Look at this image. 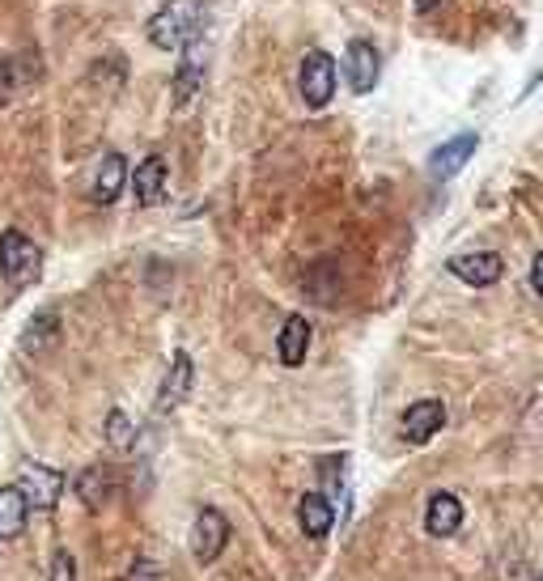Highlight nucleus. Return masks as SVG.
<instances>
[{
  "label": "nucleus",
  "instance_id": "f257e3e1",
  "mask_svg": "<svg viewBox=\"0 0 543 581\" xmlns=\"http://www.w3.org/2000/svg\"><path fill=\"white\" fill-rule=\"evenodd\" d=\"M204 35V9L200 0H166L149 17V43L161 51H188Z\"/></svg>",
  "mask_w": 543,
  "mask_h": 581
},
{
  "label": "nucleus",
  "instance_id": "f03ea898",
  "mask_svg": "<svg viewBox=\"0 0 543 581\" xmlns=\"http://www.w3.org/2000/svg\"><path fill=\"white\" fill-rule=\"evenodd\" d=\"M0 271H4V280H9L13 289H26V285L39 280L43 251L26 238V233L4 230L0 233Z\"/></svg>",
  "mask_w": 543,
  "mask_h": 581
},
{
  "label": "nucleus",
  "instance_id": "7ed1b4c3",
  "mask_svg": "<svg viewBox=\"0 0 543 581\" xmlns=\"http://www.w3.org/2000/svg\"><path fill=\"white\" fill-rule=\"evenodd\" d=\"M298 85H302V98H306V107L314 111H323L331 98H336V60L327 56V51H306V60H302V73H298Z\"/></svg>",
  "mask_w": 543,
  "mask_h": 581
},
{
  "label": "nucleus",
  "instance_id": "20e7f679",
  "mask_svg": "<svg viewBox=\"0 0 543 581\" xmlns=\"http://www.w3.org/2000/svg\"><path fill=\"white\" fill-rule=\"evenodd\" d=\"M230 543V522L217 509H200L192 522V556L200 565H213Z\"/></svg>",
  "mask_w": 543,
  "mask_h": 581
},
{
  "label": "nucleus",
  "instance_id": "39448f33",
  "mask_svg": "<svg viewBox=\"0 0 543 581\" xmlns=\"http://www.w3.org/2000/svg\"><path fill=\"white\" fill-rule=\"evenodd\" d=\"M378 73H383V56L370 39H352L349 56H345V77H349L352 94H370L378 85Z\"/></svg>",
  "mask_w": 543,
  "mask_h": 581
},
{
  "label": "nucleus",
  "instance_id": "423d86ee",
  "mask_svg": "<svg viewBox=\"0 0 543 581\" xmlns=\"http://www.w3.org/2000/svg\"><path fill=\"white\" fill-rule=\"evenodd\" d=\"M188 390H192V356L179 349L170 356V370H166L161 390H157V416H170L188 399Z\"/></svg>",
  "mask_w": 543,
  "mask_h": 581
},
{
  "label": "nucleus",
  "instance_id": "0eeeda50",
  "mask_svg": "<svg viewBox=\"0 0 543 581\" xmlns=\"http://www.w3.org/2000/svg\"><path fill=\"white\" fill-rule=\"evenodd\" d=\"M170 187V166H166V157H145L136 170H132V195H136V204L141 208H154L161 204V195Z\"/></svg>",
  "mask_w": 543,
  "mask_h": 581
},
{
  "label": "nucleus",
  "instance_id": "6e6552de",
  "mask_svg": "<svg viewBox=\"0 0 543 581\" xmlns=\"http://www.w3.org/2000/svg\"><path fill=\"white\" fill-rule=\"evenodd\" d=\"M442 425H446V408H442V399H417V403L403 412V441L425 446Z\"/></svg>",
  "mask_w": 543,
  "mask_h": 581
},
{
  "label": "nucleus",
  "instance_id": "1a4fd4ad",
  "mask_svg": "<svg viewBox=\"0 0 543 581\" xmlns=\"http://www.w3.org/2000/svg\"><path fill=\"white\" fill-rule=\"evenodd\" d=\"M306 352H311V318L306 314H289L280 336H276V356H280V365L298 370L306 361Z\"/></svg>",
  "mask_w": 543,
  "mask_h": 581
},
{
  "label": "nucleus",
  "instance_id": "9d476101",
  "mask_svg": "<svg viewBox=\"0 0 543 581\" xmlns=\"http://www.w3.org/2000/svg\"><path fill=\"white\" fill-rule=\"evenodd\" d=\"M450 271L463 280V285H475V289H484V285H497L502 280V255H493V251H471V255H455L450 259Z\"/></svg>",
  "mask_w": 543,
  "mask_h": 581
},
{
  "label": "nucleus",
  "instance_id": "9b49d317",
  "mask_svg": "<svg viewBox=\"0 0 543 581\" xmlns=\"http://www.w3.org/2000/svg\"><path fill=\"white\" fill-rule=\"evenodd\" d=\"M17 488L31 497V505L51 509V505L60 501V493H64V475H60V471H51V467H43V463H31L26 471H22Z\"/></svg>",
  "mask_w": 543,
  "mask_h": 581
},
{
  "label": "nucleus",
  "instance_id": "f8f14e48",
  "mask_svg": "<svg viewBox=\"0 0 543 581\" xmlns=\"http://www.w3.org/2000/svg\"><path fill=\"white\" fill-rule=\"evenodd\" d=\"M475 145H480V136H475V132H463V136H455V141L437 145L433 157H429V174H433V179H455V174L467 166V157L475 154Z\"/></svg>",
  "mask_w": 543,
  "mask_h": 581
},
{
  "label": "nucleus",
  "instance_id": "ddd939ff",
  "mask_svg": "<svg viewBox=\"0 0 543 581\" xmlns=\"http://www.w3.org/2000/svg\"><path fill=\"white\" fill-rule=\"evenodd\" d=\"M463 526V501L455 493H433L425 509V531L433 540H450Z\"/></svg>",
  "mask_w": 543,
  "mask_h": 581
},
{
  "label": "nucleus",
  "instance_id": "4468645a",
  "mask_svg": "<svg viewBox=\"0 0 543 581\" xmlns=\"http://www.w3.org/2000/svg\"><path fill=\"white\" fill-rule=\"evenodd\" d=\"M128 183H132V174H128L123 154H107L98 161V170H94V187H89V195H94L98 204H116Z\"/></svg>",
  "mask_w": 543,
  "mask_h": 581
},
{
  "label": "nucleus",
  "instance_id": "2eb2a0df",
  "mask_svg": "<svg viewBox=\"0 0 543 581\" xmlns=\"http://www.w3.org/2000/svg\"><path fill=\"white\" fill-rule=\"evenodd\" d=\"M60 340V311H39V314H31V323H26V331H22V352L26 356H43V352L51 349Z\"/></svg>",
  "mask_w": 543,
  "mask_h": 581
},
{
  "label": "nucleus",
  "instance_id": "dca6fc26",
  "mask_svg": "<svg viewBox=\"0 0 543 581\" xmlns=\"http://www.w3.org/2000/svg\"><path fill=\"white\" fill-rule=\"evenodd\" d=\"M26 513H31V497L17 484L0 488V540H17L26 531Z\"/></svg>",
  "mask_w": 543,
  "mask_h": 581
},
{
  "label": "nucleus",
  "instance_id": "f3484780",
  "mask_svg": "<svg viewBox=\"0 0 543 581\" xmlns=\"http://www.w3.org/2000/svg\"><path fill=\"white\" fill-rule=\"evenodd\" d=\"M298 522H302V531H306L311 540H323V535L336 526V509H331V501H327L323 493H306V497L298 501Z\"/></svg>",
  "mask_w": 543,
  "mask_h": 581
},
{
  "label": "nucleus",
  "instance_id": "a211bd4d",
  "mask_svg": "<svg viewBox=\"0 0 543 581\" xmlns=\"http://www.w3.org/2000/svg\"><path fill=\"white\" fill-rule=\"evenodd\" d=\"M200 85H204V60H200L195 47H188V51H183V64H179V73H174V102L188 107Z\"/></svg>",
  "mask_w": 543,
  "mask_h": 581
},
{
  "label": "nucleus",
  "instance_id": "6ab92c4d",
  "mask_svg": "<svg viewBox=\"0 0 543 581\" xmlns=\"http://www.w3.org/2000/svg\"><path fill=\"white\" fill-rule=\"evenodd\" d=\"M111 488H116V480L102 467H85L77 475V497L85 501V509H102V501L111 497Z\"/></svg>",
  "mask_w": 543,
  "mask_h": 581
},
{
  "label": "nucleus",
  "instance_id": "aec40b11",
  "mask_svg": "<svg viewBox=\"0 0 543 581\" xmlns=\"http://www.w3.org/2000/svg\"><path fill=\"white\" fill-rule=\"evenodd\" d=\"M31 81V69L17 60V56H0V107L13 102Z\"/></svg>",
  "mask_w": 543,
  "mask_h": 581
},
{
  "label": "nucleus",
  "instance_id": "412c9836",
  "mask_svg": "<svg viewBox=\"0 0 543 581\" xmlns=\"http://www.w3.org/2000/svg\"><path fill=\"white\" fill-rule=\"evenodd\" d=\"M107 437H111L116 450H132V446H136V428H132V421H128L123 412H111V416H107Z\"/></svg>",
  "mask_w": 543,
  "mask_h": 581
},
{
  "label": "nucleus",
  "instance_id": "4be33fe9",
  "mask_svg": "<svg viewBox=\"0 0 543 581\" xmlns=\"http://www.w3.org/2000/svg\"><path fill=\"white\" fill-rule=\"evenodd\" d=\"M51 581H77V560H73V552H56L51 556Z\"/></svg>",
  "mask_w": 543,
  "mask_h": 581
},
{
  "label": "nucleus",
  "instance_id": "5701e85b",
  "mask_svg": "<svg viewBox=\"0 0 543 581\" xmlns=\"http://www.w3.org/2000/svg\"><path fill=\"white\" fill-rule=\"evenodd\" d=\"M123 581H166V573H161V565H154V560H136V565L123 573Z\"/></svg>",
  "mask_w": 543,
  "mask_h": 581
},
{
  "label": "nucleus",
  "instance_id": "b1692460",
  "mask_svg": "<svg viewBox=\"0 0 543 581\" xmlns=\"http://www.w3.org/2000/svg\"><path fill=\"white\" fill-rule=\"evenodd\" d=\"M531 285H535V293L543 298V251L535 255V268H531Z\"/></svg>",
  "mask_w": 543,
  "mask_h": 581
},
{
  "label": "nucleus",
  "instance_id": "393cba45",
  "mask_svg": "<svg viewBox=\"0 0 543 581\" xmlns=\"http://www.w3.org/2000/svg\"><path fill=\"white\" fill-rule=\"evenodd\" d=\"M437 4H442V0H417V9H421V13H429V9H437Z\"/></svg>",
  "mask_w": 543,
  "mask_h": 581
}]
</instances>
